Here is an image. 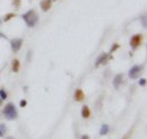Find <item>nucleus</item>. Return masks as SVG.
<instances>
[{
    "label": "nucleus",
    "mask_w": 147,
    "mask_h": 139,
    "mask_svg": "<svg viewBox=\"0 0 147 139\" xmlns=\"http://www.w3.org/2000/svg\"><path fill=\"white\" fill-rule=\"evenodd\" d=\"M90 115H91V110H90V107H88L87 105H84V106L82 107V117L85 118V119H87Z\"/></svg>",
    "instance_id": "obj_10"
},
{
    "label": "nucleus",
    "mask_w": 147,
    "mask_h": 139,
    "mask_svg": "<svg viewBox=\"0 0 147 139\" xmlns=\"http://www.w3.org/2000/svg\"><path fill=\"white\" fill-rule=\"evenodd\" d=\"M26 104H27V102H26L25 99H22V101H20V103H19V105L22 106V107H24V106H26Z\"/></svg>",
    "instance_id": "obj_17"
},
{
    "label": "nucleus",
    "mask_w": 147,
    "mask_h": 139,
    "mask_svg": "<svg viewBox=\"0 0 147 139\" xmlns=\"http://www.w3.org/2000/svg\"><path fill=\"white\" fill-rule=\"evenodd\" d=\"M123 83V75L122 74H118L117 76L114 77L113 79V86L115 88H119V86Z\"/></svg>",
    "instance_id": "obj_7"
},
{
    "label": "nucleus",
    "mask_w": 147,
    "mask_h": 139,
    "mask_svg": "<svg viewBox=\"0 0 147 139\" xmlns=\"http://www.w3.org/2000/svg\"><path fill=\"white\" fill-rule=\"evenodd\" d=\"M141 41H143V35H141V34H136V35H133L132 37H131V40H130L131 48H133V49L138 48V46L140 45Z\"/></svg>",
    "instance_id": "obj_4"
},
{
    "label": "nucleus",
    "mask_w": 147,
    "mask_h": 139,
    "mask_svg": "<svg viewBox=\"0 0 147 139\" xmlns=\"http://www.w3.org/2000/svg\"><path fill=\"white\" fill-rule=\"evenodd\" d=\"M22 44L23 40H20V39H15V40H11V42H10V46H11V50L14 52L19 51V49L22 48Z\"/></svg>",
    "instance_id": "obj_5"
},
{
    "label": "nucleus",
    "mask_w": 147,
    "mask_h": 139,
    "mask_svg": "<svg viewBox=\"0 0 147 139\" xmlns=\"http://www.w3.org/2000/svg\"><path fill=\"white\" fill-rule=\"evenodd\" d=\"M118 48H119V45H118V44H114V45H113V48H112V49H111V52H113V51H114V50H117Z\"/></svg>",
    "instance_id": "obj_18"
},
{
    "label": "nucleus",
    "mask_w": 147,
    "mask_h": 139,
    "mask_svg": "<svg viewBox=\"0 0 147 139\" xmlns=\"http://www.w3.org/2000/svg\"><path fill=\"white\" fill-rule=\"evenodd\" d=\"M14 16H15L14 14H8V15H7V16H5V20H6V22H7V20H9L10 18H13Z\"/></svg>",
    "instance_id": "obj_15"
},
{
    "label": "nucleus",
    "mask_w": 147,
    "mask_h": 139,
    "mask_svg": "<svg viewBox=\"0 0 147 139\" xmlns=\"http://www.w3.org/2000/svg\"><path fill=\"white\" fill-rule=\"evenodd\" d=\"M0 98L1 99H6L7 98V93L4 88H0Z\"/></svg>",
    "instance_id": "obj_14"
},
{
    "label": "nucleus",
    "mask_w": 147,
    "mask_h": 139,
    "mask_svg": "<svg viewBox=\"0 0 147 139\" xmlns=\"http://www.w3.org/2000/svg\"><path fill=\"white\" fill-rule=\"evenodd\" d=\"M139 85H140V86H145L146 85V79H145V78H143V79L139 80Z\"/></svg>",
    "instance_id": "obj_16"
},
{
    "label": "nucleus",
    "mask_w": 147,
    "mask_h": 139,
    "mask_svg": "<svg viewBox=\"0 0 147 139\" xmlns=\"http://www.w3.org/2000/svg\"><path fill=\"white\" fill-rule=\"evenodd\" d=\"M22 17H23V19L25 20L26 25H27L28 27H34L39 22V16L34 10H28V11L25 12Z\"/></svg>",
    "instance_id": "obj_1"
},
{
    "label": "nucleus",
    "mask_w": 147,
    "mask_h": 139,
    "mask_svg": "<svg viewBox=\"0 0 147 139\" xmlns=\"http://www.w3.org/2000/svg\"><path fill=\"white\" fill-rule=\"evenodd\" d=\"M107 59H109V54H107V53H102L101 56L97 58V60L95 61V66H96V67H99L100 65L105 64V62L107 61Z\"/></svg>",
    "instance_id": "obj_6"
},
{
    "label": "nucleus",
    "mask_w": 147,
    "mask_h": 139,
    "mask_svg": "<svg viewBox=\"0 0 147 139\" xmlns=\"http://www.w3.org/2000/svg\"><path fill=\"white\" fill-rule=\"evenodd\" d=\"M19 70V61L17 59H14L13 60V71L17 72Z\"/></svg>",
    "instance_id": "obj_12"
},
{
    "label": "nucleus",
    "mask_w": 147,
    "mask_h": 139,
    "mask_svg": "<svg viewBox=\"0 0 147 139\" xmlns=\"http://www.w3.org/2000/svg\"><path fill=\"white\" fill-rule=\"evenodd\" d=\"M1 101H2V99H1V98H0V105H1Z\"/></svg>",
    "instance_id": "obj_21"
},
{
    "label": "nucleus",
    "mask_w": 147,
    "mask_h": 139,
    "mask_svg": "<svg viewBox=\"0 0 147 139\" xmlns=\"http://www.w3.org/2000/svg\"><path fill=\"white\" fill-rule=\"evenodd\" d=\"M4 114L8 120H15L18 115L16 107H15V105L13 103H8L6 105V107L4 110Z\"/></svg>",
    "instance_id": "obj_2"
},
{
    "label": "nucleus",
    "mask_w": 147,
    "mask_h": 139,
    "mask_svg": "<svg viewBox=\"0 0 147 139\" xmlns=\"http://www.w3.org/2000/svg\"><path fill=\"white\" fill-rule=\"evenodd\" d=\"M51 0H43V1L41 2V8L44 10V11H48V10L51 8Z\"/></svg>",
    "instance_id": "obj_8"
},
{
    "label": "nucleus",
    "mask_w": 147,
    "mask_h": 139,
    "mask_svg": "<svg viewBox=\"0 0 147 139\" xmlns=\"http://www.w3.org/2000/svg\"><path fill=\"white\" fill-rule=\"evenodd\" d=\"M82 139H90V137H88V136H86V135H84L83 137H82Z\"/></svg>",
    "instance_id": "obj_19"
},
{
    "label": "nucleus",
    "mask_w": 147,
    "mask_h": 139,
    "mask_svg": "<svg viewBox=\"0 0 147 139\" xmlns=\"http://www.w3.org/2000/svg\"><path fill=\"white\" fill-rule=\"evenodd\" d=\"M7 132V127L4 123H0V137H4Z\"/></svg>",
    "instance_id": "obj_13"
},
{
    "label": "nucleus",
    "mask_w": 147,
    "mask_h": 139,
    "mask_svg": "<svg viewBox=\"0 0 147 139\" xmlns=\"http://www.w3.org/2000/svg\"><path fill=\"white\" fill-rule=\"evenodd\" d=\"M6 139H15V138H13V137H7Z\"/></svg>",
    "instance_id": "obj_20"
},
{
    "label": "nucleus",
    "mask_w": 147,
    "mask_h": 139,
    "mask_svg": "<svg viewBox=\"0 0 147 139\" xmlns=\"http://www.w3.org/2000/svg\"><path fill=\"white\" fill-rule=\"evenodd\" d=\"M109 130H110L109 124H102L101 129H100V135H101V136H105L106 133L109 132Z\"/></svg>",
    "instance_id": "obj_11"
},
{
    "label": "nucleus",
    "mask_w": 147,
    "mask_h": 139,
    "mask_svg": "<svg viewBox=\"0 0 147 139\" xmlns=\"http://www.w3.org/2000/svg\"><path fill=\"white\" fill-rule=\"evenodd\" d=\"M84 97H85V95H84V92L82 90H77L75 92V99L78 102H82Z\"/></svg>",
    "instance_id": "obj_9"
},
{
    "label": "nucleus",
    "mask_w": 147,
    "mask_h": 139,
    "mask_svg": "<svg viewBox=\"0 0 147 139\" xmlns=\"http://www.w3.org/2000/svg\"><path fill=\"white\" fill-rule=\"evenodd\" d=\"M143 69H144L143 65L132 66V67L129 69V71H128V76H129V78H131V79H135V78H137L139 76V74L143 71Z\"/></svg>",
    "instance_id": "obj_3"
}]
</instances>
